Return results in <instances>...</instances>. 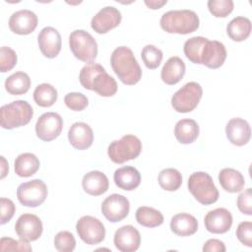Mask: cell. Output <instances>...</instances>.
<instances>
[{
    "label": "cell",
    "instance_id": "6da1fadb",
    "mask_svg": "<svg viewBox=\"0 0 252 252\" xmlns=\"http://www.w3.org/2000/svg\"><path fill=\"white\" fill-rule=\"evenodd\" d=\"M79 80L85 89L94 91L101 96H112L117 92V83L114 78L97 63L91 62L85 65L80 71Z\"/></svg>",
    "mask_w": 252,
    "mask_h": 252
},
{
    "label": "cell",
    "instance_id": "7a4b0ae2",
    "mask_svg": "<svg viewBox=\"0 0 252 252\" xmlns=\"http://www.w3.org/2000/svg\"><path fill=\"white\" fill-rule=\"evenodd\" d=\"M110 63L114 73L123 84L133 86L141 80V67L129 47L119 46L115 48L111 54Z\"/></svg>",
    "mask_w": 252,
    "mask_h": 252
},
{
    "label": "cell",
    "instance_id": "3957f363",
    "mask_svg": "<svg viewBox=\"0 0 252 252\" xmlns=\"http://www.w3.org/2000/svg\"><path fill=\"white\" fill-rule=\"evenodd\" d=\"M159 24L168 33L188 34L198 30L200 21L192 10H171L161 16Z\"/></svg>",
    "mask_w": 252,
    "mask_h": 252
},
{
    "label": "cell",
    "instance_id": "277c9868",
    "mask_svg": "<svg viewBox=\"0 0 252 252\" xmlns=\"http://www.w3.org/2000/svg\"><path fill=\"white\" fill-rule=\"evenodd\" d=\"M1 126L4 129H14L27 125L32 115V105L26 100H15L0 108Z\"/></svg>",
    "mask_w": 252,
    "mask_h": 252
},
{
    "label": "cell",
    "instance_id": "5b68a950",
    "mask_svg": "<svg viewBox=\"0 0 252 252\" xmlns=\"http://www.w3.org/2000/svg\"><path fill=\"white\" fill-rule=\"evenodd\" d=\"M188 189L202 205H211L218 201L219 191L210 174L204 171L194 172L189 176Z\"/></svg>",
    "mask_w": 252,
    "mask_h": 252
},
{
    "label": "cell",
    "instance_id": "8992f818",
    "mask_svg": "<svg viewBox=\"0 0 252 252\" xmlns=\"http://www.w3.org/2000/svg\"><path fill=\"white\" fill-rule=\"evenodd\" d=\"M142 152V142L135 135H125L119 140L113 141L107 150L109 158L115 163H124L135 159Z\"/></svg>",
    "mask_w": 252,
    "mask_h": 252
},
{
    "label": "cell",
    "instance_id": "52a82bcc",
    "mask_svg": "<svg viewBox=\"0 0 252 252\" xmlns=\"http://www.w3.org/2000/svg\"><path fill=\"white\" fill-rule=\"evenodd\" d=\"M69 46L74 56L83 62H93L97 55V43L91 33L76 30L69 35Z\"/></svg>",
    "mask_w": 252,
    "mask_h": 252
},
{
    "label": "cell",
    "instance_id": "ba28073f",
    "mask_svg": "<svg viewBox=\"0 0 252 252\" xmlns=\"http://www.w3.org/2000/svg\"><path fill=\"white\" fill-rule=\"evenodd\" d=\"M202 94L203 90L201 85L196 82H189L172 95L171 105L177 112H190L197 107Z\"/></svg>",
    "mask_w": 252,
    "mask_h": 252
},
{
    "label": "cell",
    "instance_id": "9c48e42d",
    "mask_svg": "<svg viewBox=\"0 0 252 252\" xmlns=\"http://www.w3.org/2000/svg\"><path fill=\"white\" fill-rule=\"evenodd\" d=\"M48 194L46 184L40 179H32L22 183L17 189V197L19 202L30 208L40 206L46 199Z\"/></svg>",
    "mask_w": 252,
    "mask_h": 252
},
{
    "label": "cell",
    "instance_id": "30bf717a",
    "mask_svg": "<svg viewBox=\"0 0 252 252\" xmlns=\"http://www.w3.org/2000/svg\"><path fill=\"white\" fill-rule=\"evenodd\" d=\"M76 230L80 238L89 245L98 244L105 237L103 223L92 216H84L77 221Z\"/></svg>",
    "mask_w": 252,
    "mask_h": 252
},
{
    "label": "cell",
    "instance_id": "8fae6325",
    "mask_svg": "<svg viewBox=\"0 0 252 252\" xmlns=\"http://www.w3.org/2000/svg\"><path fill=\"white\" fill-rule=\"evenodd\" d=\"M62 128V117L56 112H46L40 115L37 119L35 124V133L40 140L50 142L61 134Z\"/></svg>",
    "mask_w": 252,
    "mask_h": 252
},
{
    "label": "cell",
    "instance_id": "7c38bea8",
    "mask_svg": "<svg viewBox=\"0 0 252 252\" xmlns=\"http://www.w3.org/2000/svg\"><path fill=\"white\" fill-rule=\"evenodd\" d=\"M130 210L129 200L120 194H111L101 204V213L111 222H118L124 220Z\"/></svg>",
    "mask_w": 252,
    "mask_h": 252
},
{
    "label": "cell",
    "instance_id": "4fadbf2b",
    "mask_svg": "<svg viewBox=\"0 0 252 252\" xmlns=\"http://www.w3.org/2000/svg\"><path fill=\"white\" fill-rule=\"evenodd\" d=\"M42 222L33 214H24L19 217L15 224V231L21 239L26 241L37 240L42 233Z\"/></svg>",
    "mask_w": 252,
    "mask_h": 252
},
{
    "label": "cell",
    "instance_id": "5bb4252c",
    "mask_svg": "<svg viewBox=\"0 0 252 252\" xmlns=\"http://www.w3.org/2000/svg\"><path fill=\"white\" fill-rule=\"evenodd\" d=\"M122 16L118 9L113 6H106L99 10L92 19V29L99 33H106L119 26Z\"/></svg>",
    "mask_w": 252,
    "mask_h": 252
},
{
    "label": "cell",
    "instance_id": "9a60e30c",
    "mask_svg": "<svg viewBox=\"0 0 252 252\" xmlns=\"http://www.w3.org/2000/svg\"><path fill=\"white\" fill-rule=\"evenodd\" d=\"M38 19L35 13L23 9L12 14L9 19L10 30L17 34L26 35L32 33L37 27Z\"/></svg>",
    "mask_w": 252,
    "mask_h": 252
},
{
    "label": "cell",
    "instance_id": "2e32d148",
    "mask_svg": "<svg viewBox=\"0 0 252 252\" xmlns=\"http://www.w3.org/2000/svg\"><path fill=\"white\" fill-rule=\"evenodd\" d=\"M232 216L225 208H217L207 213L204 219L208 231L216 234L227 232L232 225Z\"/></svg>",
    "mask_w": 252,
    "mask_h": 252
},
{
    "label": "cell",
    "instance_id": "e0dca14e",
    "mask_svg": "<svg viewBox=\"0 0 252 252\" xmlns=\"http://www.w3.org/2000/svg\"><path fill=\"white\" fill-rule=\"evenodd\" d=\"M37 42L41 53L47 58L56 57L62 46L61 35L59 32L52 27H45L39 32Z\"/></svg>",
    "mask_w": 252,
    "mask_h": 252
},
{
    "label": "cell",
    "instance_id": "ac0fdd59",
    "mask_svg": "<svg viewBox=\"0 0 252 252\" xmlns=\"http://www.w3.org/2000/svg\"><path fill=\"white\" fill-rule=\"evenodd\" d=\"M226 59V49L223 43L218 40H209L205 42L201 52V64L211 69L220 68Z\"/></svg>",
    "mask_w": 252,
    "mask_h": 252
},
{
    "label": "cell",
    "instance_id": "d6986e66",
    "mask_svg": "<svg viewBox=\"0 0 252 252\" xmlns=\"http://www.w3.org/2000/svg\"><path fill=\"white\" fill-rule=\"evenodd\" d=\"M113 242L121 252H134L141 244V235L137 228L127 224L119 227L114 234Z\"/></svg>",
    "mask_w": 252,
    "mask_h": 252
},
{
    "label": "cell",
    "instance_id": "ffe728a7",
    "mask_svg": "<svg viewBox=\"0 0 252 252\" xmlns=\"http://www.w3.org/2000/svg\"><path fill=\"white\" fill-rule=\"evenodd\" d=\"M225 134L228 141L235 146L246 145L251 137L249 123L239 117L230 119L225 126Z\"/></svg>",
    "mask_w": 252,
    "mask_h": 252
},
{
    "label": "cell",
    "instance_id": "44dd1931",
    "mask_svg": "<svg viewBox=\"0 0 252 252\" xmlns=\"http://www.w3.org/2000/svg\"><path fill=\"white\" fill-rule=\"evenodd\" d=\"M68 140L73 148L87 150L94 142L93 129L85 122H75L68 131Z\"/></svg>",
    "mask_w": 252,
    "mask_h": 252
},
{
    "label": "cell",
    "instance_id": "7402d4cb",
    "mask_svg": "<svg viewBox=\"0 0 252 252\" xmlns=\"http://www.w3.org/2000/svg\"><path fill=\"white\" fill-rule=\"evenodd\" d=\"M82 186L88 194L92 196H99L108 190L109 181L107 176L101 171L93 170L84 175Z\"/></svg>",
    "mask_w": 252,
    "mask_h": 252
},
{
    "label": "cell",
    "instance_id": "603a6c76",
    "mask_svg": "<svg viewBox=\"0 0 252 252\" xmlns=\"http://www.w3.org/2000/svg\"><path fill=\"white\" fill-rule=\"evenodd\" d=\"M113 178L116 186L125 191H132L141 183L140 172L135 167L129 165L116 169Z\"/></svg>",
    "mask_w": 252,
    "mask_h": 252
},
{
    "label": "cell",
    "instance_id": "cb8c5ba5",
    "mask_svg": "<svg viewBox=\"0 0 252 252\" xmlns=\"http://www.w3.org/2000/svg\"><path fill=\"white\" fill-rule=\"evenodd\" d=\"M185 74V63L178 56L170 57L163 65L160 78L166 85H175L181 81Z\"/></svg>",
    "mask_w": 252,
    "mask_h": 252
},
{
    "label": "cell",
    "instance_id": "d4e9b609",
    "mask_svg": "<svg viewBox=\"0 0 252 252\" xmlns=\"http://www.w3.org/2000/svg\"><path fill=\"white\" fill-rule=\"evenodd\" d=\"M170 229L178 236H190L198 229V221L195 217L187 213H180L172 217Z\"/></svg>",
    "mask_w": 252,
    "mask_h": 252
},
{
    "label": "cell",
    "instance_id": "484cf974",
    "mask_svg": "<svg viewBox=\"0 0 252 252\" xmlns=\"http://www.w3.org/2000/svg\"><path fill=\"white\" fill-rule=\"evenodd\" d=\"M219 181L220 186L229 193L240 192L245 185L242 173L236 169L226 167L220 171Z\"/></svg>",
    "mask_w": 252,
    "mask_h": 252
},
{
    "label": "cell",
    "instance_id": "4316f807",
    "mask_svg": "<svg viewBox=\"0 0 252 252\" xmlns=\"http://www.w3.org/2000/svg\"><path fill=\"white\" fill-rule=\"evenodd\" d=\"M199 125L194 119H181L174 127V135L177 141L187 145L193 143L199 136Z\"/></svg>",
    "mask_w": 252,
    "mask_h": 252
},
{
    "label": "cell",
    "instance_id": "83f0119b",
    "mask_svg": "<svg viewBox=\"0 0 252 252\" xmlns=\"http://www.w3.org/2000/svg\"><path fill=\"white\" fill-rule=\"evenodd\" d=\"M39 159L32 153H24L19 155L14 161V169L20 177H30L33 175L39 168Z\"/></svg>",
    "mask_w": 252,
    "mask_h": 252
},
{
    "label": "cell",
    "instance_id": "f1b7e54d",
    "mask_svg": "<svg viewBox=\"0 0 252 252\" xmlns=\"http://www.w3.org/2000/svg\"><path fill=\"white\" fill-rule=\"evenodd\" d=\"M251 22L246 17L233 18L226 27L227 35L233 41H243L251 33Z\"/></svg>",
    "mask_w": 252,
    "mask_h": 252
},
{
    "label": "cell",
    "instance_id": "f546056e",
    "mask_svg": "<svg viewBox=\"0 0 252 252\" xmlns=\"http://www.w3.org/2000/svg\"><path fill=\"white\" fill-rule=\"evenodd\" d=\"M31 87V79L25 72L19 71L10 75L5 81V90L13 95L25 94Z\"/></svg>",
    "mask_w": 252,
    "mask_h": 252
},
{
    "label": "cell",
    "instance_id": "4dcf8cb0",
    "mask_svg": "<svg viewBox=\"0 0 252 252\" xmlns=\"http://www.w3.org/2000/svg\"><path fill=\"white\" fill-rule=\"evenodd\" d=\"M136 220L146 227H156L163 222L162 214L151 207H139L136 211Z\"/></svg>",
    "mask_w": 252,
    "mask_h": 252
},
{
    "label": "cell",
    "instance_id": "1f68e13d",
    "mask_svg": "<svg viewBox=\"0 0 252 252\" xmlns=\"http://www.w3.org/2000/svg\"><path fill=\"white\" fill-rule=\"evenodd\" d=\"M57 96L56 89L47 83L38 85L33 92L34 102L41 107L52 106L57 100Z\"/></svg>",
    "mask_w": 252,
    "mask_h": 252
},
{
    "label": "cell",
    "instance_id": "d6a6232c",
    "mask_svg": "<svg viewBox=\"0 0 252 252\" xmlns=\"http://www.w3.org/2000/svg\"><path fill=\"white\" fill-rule=\"evenodd\" d=\"M158 184L166 191H176L182 184L181 173L175 168H164L158 173Z\"/></svg>",
    "mask_w": 252,
    "mask_h": 252
},
{
    "label": "cell",
    "instance_id": "836d02e7",
    "mask_svg": "<svg viewBox=\"0 0 252 252\" xmlns=\"http://www.w3.org/2000/svg\"><path fill=\"white\" fill-rule=\"evenodd\" d=\"M207 39L208 38L203 36H193L185 41L183 47L184 54L191 62L201 64V52Z\"/></svg>",
    "mask_w": 252,
    "mask_h": 252
},
{
    "label": "cell",
    "instance_id": "e575fe53",
    "mask_svg": "<svg viewBox=\"0 0 252 252\" xmlns=\"http://www.w3.org/2000/svg\"><path fill=\"white\" fill-rule=\"evenodd\" d=\"M141 57L147 68L157 69L161 63L163 54L162 51L157 46L153 44H148L145 47H143Z\"/></svg>",
    "mask_w": 252,
    "mask_h": 252
},
{
    "label": "cell",
    "instance_id": "d590c367",
    "mask_svg": "<svg viewBox=\"0 0 252 252\" xmlns=\"http://www.w3.org/2000/svg\"><path fill=\"white\" fill-rule=\"evenodd\" d=\"M234 4L232 0H210L208 8L211 14L217 18H225L233 10Z\"/></svg>",
    "mask_w": 252,
    "mask_h": 252
},
{
    "label": "cell",
    "instance_id": "8d00e7d4",
    "mask_svg": "<svg viewBox=\"0 0 252 252\" xmlns=\"http://www.w3.org/2000/svg\"><path fill=\"white\" fill-rule=\"evenodd\" d=\"M54 246L60 252H71L76 247V239L71 232L63 230L55 235Z\"/></svg>",
    "mask_w": 252,
    "mask_h": 252
},
{
    "label": "cell",
    "instance_id": "74e56055",
    "mask_svg": "<svg viewBox=\"0 0 252 252\" xmlns=\"http://www.w3.org/2000/svg\"><path fill=\"white\" fill-rule=\"evenodd\" d=\"M64 102L68 108L74 111H82L84 110L88 104V97L82 93H69L64 97Z\"/></svg>",
    "mask_w": 252,
    "mask_h": 252
},
{
    "label": "cell",
    "instance_id": "f35d334b",
    "mask_svg": "<svg viewBox=\"0 0 252 252\" xmlns=\"http://www.w3.org/2000/svg\"><path fill=\"white\" fill-rule=\"evenodd\" d=\"M17 54L16 52L8 47L2 46L0 49V70L2 73L12 70L17 64Z\"/></svg>",
    "mask_w": 252,
    "mask_h": 252
},
{
    "label": "cell",
    "instance_id": "ab89813d",
    "mask_svg": "<svg viewBox=\"0 0 252 252\" xmlns=\"http://www.w3.org/2000/svg\"><path fill=\"white\" fill-rule=\"evenodd\" d=\"M0 250L4 251H32L29 241L24 239L15 240L11 237H2L0 240Z\"/></svg>",
    "mask_w": 252,
    "mask_h": 252
},
{
    "label": "cell",
    "instance_id": "60d3db41",
    "mask_svg": "<svg viewBox=\"0 0 252 252\" xmlns=\"http://www.w3.org/2000/svg\"><path fill=\"white\" fill-rule=\"evenodd\" d=\"M236 236L243 245L247 247H252V222H240L236 228Z\"/></svg>",
    "mask_w": 252,
    "mask_h": 252
},
{
    "label": "cell",
    "instance_id": "b9f144b4",
    "mask_svg": "<svg viewBox=\"0 0 252 252\" xmlns=\"http://www.w3.org/2000/svg\"><path fill=\"white\" fill-rule=\"evenodd\" d=\"M237 207L239 211L247 216L252 215V190L246 189L237 197Z\"/></svg>",
    "mask_w": 252,
    "mask_h": 252
},
{
    "label": "cell",
    "instance_id": "7bdbcfd3",
    "mask_svg": "<svg viewBox=\"0 0 252 252\" xmlns=\"http://www.w3.org/2000/svg\"><path fill=\"white\" fill-rule=\"evenodd\" d=\"M16 211L15 204L12 200L7 198L0 199V212H1V224L7 223L13 218Z\"/></svg>",
    "mask_w": 252,
    "mask_h": 252
},
{
    "label": "cell",
    "instance_id": "ee69618b",
    "mask_svg": "<svg viewBox=\"0 0 252 252\" xmlns=\"http://www.w3.org/2000/svg\"><path fill=\"white\" fill-rule=\"evenodd\" d=\"M204 252H224L225 246L224 243L219 239H209L203 246Z\"/></svg>",
    "mask_w": 252,
    "mask_h": 252
},
{
    "label": "cell",
    "instance_id": "f6af8a7d",
    "mask_svg": "<svg viewBox=\"0 0 252 252\" xmlns=\"http://www.w3.org/2000/svg\"><path fill=\"white\" fill-rule=\"evenodd\" d=\"M167 3L166 0H145V4L147 5L148 8L156 10V9H159L161 8L163 5H165Z\"/></svg>",
    "mask_w": 252,
    "mask_h": 252
},
{
    "label": "cell",
    "instance_id": "bcb514c9",
    "mask_svg": "<svg viewBox=\"0 0 252 252\" xmlns=\"http://www.w3.org/2000/svg\"><path fill=\"white\" fill-rule=\"evenodd\" d=\"M8 170H9L8 163H7L6 159H5V158L2 156L1 157V179H3L7 175Z\"/></svg>",
    "mask_w": 252,
    "mask_h": 252
}]
</instances>
